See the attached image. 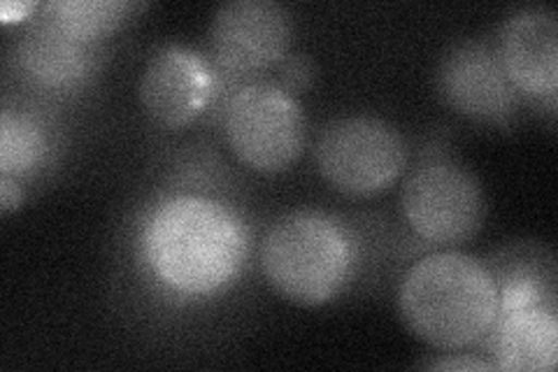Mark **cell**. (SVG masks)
Masks as SVG:
<instances>
[{"label":"cell","instance_id":"obj_1","mask_svg":"<svg viewBox=\"0 0 558 372\" xmlns=\"http://www.w3.org/2000/svg\"><path fill=\"white\" fill-rule=\"evenodd\" d=\"M151 271L180 293H213L229 281L244 256L238 217L221 203L180 196L156 207L145 228Z\"/></svg>","mask_w":558,"mask_h":372},{"label":"cell","instance_id":"obj_2","mask_svg":"<svg viewBox=\"0 0 558 372\" xmlns=\"http://www.w3.org/2000/svg\"><path fill=\"white\" fill-rule=\"evenodd\" d=\"M498 296L494 275L477 259L440 252L412 265L398 305L418 340L451 351L477 343L496 324Z\"/></svg>","mask_w":558,"mask_h":372},{"label":"cell","instance_id":"obj_3","mask_svg":"<svg viewBox=\"0 0 558 372\" xmlns=\"http://www.w3.org/2000/svg\"><path fill=\"white\" fill-rule=\"evenodd\" d=\"M268 285L295 305L317 308L336 298L352 268V242L338 221L319 212L279 219L260 244Z\"/></svg>","mask_w":558,"mask_h":372},{"label":"cell","instance_id":"obj_4","mask_svg":"<svg viewBox=\"0 0 558 372\" xmlns=\"http://www.w3.org/2000/svg\"><path fill=\"white\" fill-rule=\"evenodd\" d=\"M317 168L344 196L368 199L398 182L408 166L405 140L377 117L356 115L330 121L317 140Z\"/></svg>","mask_w":558,"mask_h":372},{"label":"cell","instance_id":"obj_5","mask_svg":"<svg viewBox=\"0 0 558 372\" xmlns=\"http://www.w3.org/2000/svg\"><path fill=\"white\" fill-rule=\"evenodd\" d=\"M226 137L242 164L258 172L287 170L305 145L303 108L284 86H242L226 112Z\"/></svg>","mask_w":558,"mask_h":372},{"label":"cell","instance_id":"obj_6","mask_svg":"<svg viewBox=\"0 0 558 372\" xmlns=\"http://www.w3.org/2000/svg\"><path fill=\"white\" fill-rule=\"evenodd\" d=\"M405 221L430 244H461L484 224V193L480 182L457 164L416 168L403 187Z\"/></svg>","mask_w":558,"mask_h":372},{"label":"cell","instance_id":"obj_7","mask_svg":"<svg viewBox=\"0 0 558 372\" xmlns=\"http://www.w3.org/2000/svg\"><path fill=\"white\" fill-rule=\"evenodd\" d=\"M217 61L233 73H258L284 59L291 45V20L272 0H233L213 22Z\"/></svg>","mask_w":558,"mask_h":372},{"label":"cell","instance_id":"obj_8","mask_svg":"<svg viewBox=\"0 0 558 372\" xmlns=\"http://www.w3.org/2000/svg\"><path fill=\"white\" fill-rule=\"evenodd\" d=\"M438 92L451 110L477 121L505 123L517 108V88L498 55L480 43H463L442 59Z\"/></svg>","mask_w":558,"mask_h":372},{"label":"cell","instance_id":"obj_9","mask_svg":"<svg viewBox=\"0 0 558 372\" xmlns=\"http://www.w3.org/2000/svg\"><path fill=\"white\" fill-rule=\"evenodd\" d=\"M213 96V73L198 51L166 45L149 59L140 80V100L151 119L168 129L194 121Z\"/></svg>","mask_w":558,"mask_h":372},{"label":"cell","instance_id":"obj_10","mask_svg":"<svg viewBox=\"0 0 558 372\" xmlns=\"http://www.w3.org/2000/svg\"><path fill=\"white\" fill-rule=\"evenodd\" d=\"M500 63L517 92L554 100L558 86V24L545 8L517 12L500 33Z\"/></svg>","mask_w":558,"mask_h":372},{"label":"cell","instance_id":"obj_11","mask_svg":"<svg viewBox=\"0 0 558 372\" xmlns=\"http://www.w3.org/2000/svg\"><path fill=\"white\" fill-rule=\"evenodd\" d=\"M496 368L551 372L558 361V324L547 305L505 312L494 338Z\"/></svg>","mask_w":558,"mask_h":372},{"label":"cell","instance_id":"obj_12","mask_svg":"<svg viewBox=\"0 0 558 372\" xmlns=\"http://www.w3.org/2000/svg\"><path fill=\"white\" fill-rule=\"evenodd\" d=\"M86 43L43 22L33 26L20 43V61L26 73L47 86L75 82L86 70Z\"/></svg>","mask_w":558,"mask_h":372},{"label":"cell","instance_id":"obj_13","mask_svg":"<svg viewBox=\"0 0 558 372\" xmlns=\"http://www.w3.org/2000/svg\"><path fill=\"white\" fill-rule=\"evenodd\" d=\"M124 10L126 5L117 0H54L45 5V22L73 35L75 40L89 43L114 31Z\"/></svg>","mask_w":558,"mask_h":372},{"label":"cell","instance_id":"obj_14","mask_svg":"<svg viewBox=\"0 0 558 372\" xmlns=\"http://www.w3.org/2000/svg\"><path fill=\"white\" fill-rule=\"evenodd\" d=\"M47 145L43 131L26 117L3 112L0 117V172L20 177L43 161Z\"/></svg>","mask_w":558,"mask_h":372},{"label":"cell","instance_id":"obj_15","mask_svg":"<svg viewBox=\"0 0 558 372\" xmlns=\"http://www.w3.org/2000/svg\"><path fill=\"white\" fill-rule=\"evenodd\" d=\"M535 305H545V289L535 279H512L498 296V312H514Z\"/></svg>","mask_w":558,"mask_h":372},{"label":"cell","instance_id":"obj_16","mask_svg":"<svg viewBox=\"0 0 558 372\" xmlns=\"http://www.w3.org/2000/svg\"><path fill=\"white\" fill-rule=\"evenodd\" d=\"M22 205V189L16 182H12V177H5L0 180V209H3V215H10L16 207Z\"/></svg>","mask_w":558,"mask_h":372},{"label":"cell","instance_id":"obj_17","mask_svg":"<svg viewBox=\"0 0 558 372\" xmlns=\"http://www.w3.org/2000/svg\"><path fill=\"white\" fill-rule=\"evenodd\" d=\"M430 368H435V370H492L496 365H488V363L475 361V359H445V361L430 363Z\"/></svg>","mask_w":558,"mask_h":372},{"label":"cell","instance_id":"obj_18","mask_svg":"<svg viewBox=\"0 0 558 372\" xmlns=\"http://www.w3.org/2000/svg\"><path fill=\"white\" fill-rule=\"evenodd\" d=\"M303 65H307L303 59H293V61L287 63V68H284V77H287L293 86H303V80H310V70H305Z\"/></svg>","mask_w":558,"mask_h":372},{"label":"cell","instance_id":"obj_19","mask_svg":"<svg viewBox=\"0 0 558 372\" xmlns=\"http://www.w3.org/2000/svg\"><path fill=\"white\" fill-rule=\"evenodd\" d=\"M28 10H31V5H24V3H20V5H14V3H5L3 8H0V12H3V20H5V22L22 20V16H24Z\"/></svg>","mask_w":558,"mask_h":372}]
</instances>
